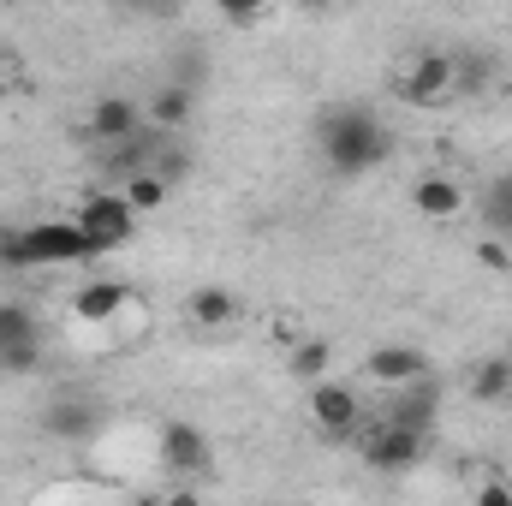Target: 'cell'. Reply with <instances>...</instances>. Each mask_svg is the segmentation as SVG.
Segmentation results:
<instances>
[{
  "label": "cell",
  "instance_id": "1",
  "mask_svg": "<svg viewBox=\"0 0 512 506\" xmlns=\"http://www.w3.org/2000/svg\"><path fill=\"white\" fill-rule=\"evenodd\" d=\"M316 155H322L328 173L364 179L370 167L387 161V126L364 108V102H334V108H322V120H316Z\"/></svg>",
  "mask_w": 512,
  "mask_h": 506
},
{
  "label": "cell",
  "instance_id": "2",
  "mask_svg": "<svg viewBox=\"0 0 512 506\" xmlns=\"http://www.w3.org/2000/svg\"><path fill=\"white\" fill-rule=\"evenodd\" d=\"M84 256H96V245L78 233V221H36V227L0 239L6 268H48V262H84Z\"/></svg>",
  "mask_w": 512,
  "mask_h": 506
},
{
  "label": "cell",
  "instance_id": "3",
  "mask_svg": "<svg viewBox=\"0 0 512 506\" xmlns=\"http://www.w3.org/2000/svg\"><path fill=\"white\" fill-rule=\"evenodd\" d=\"M78 233L96 245V256L102 251H120V245H131L137 239V215H131V203L120 197V191H90L84 203H78Z\"/></svg>",
  "mask_w": 512,
  "mask_h": 506
},
{
  "label": "cell",
  "instance_id": "4",
  "mask_svg": "<svg viewBox=\"0 0 512 506\" xmlns=\"http://www.w3.org/2000/svg\"><path fill=\"white\" fill-rule=\"evenodd\" d=\"M453 78H459L453 48H423V54L405 66L399 96H405L411 108H441V102H453Z\"/></svg>",
  "mask_w": 512,
  "mask_h": 506
},
{
  "label": "cell",
  "instance_id": "5",
  "mask_svg": "<svg viewBox=\"0 0 512 506\" xmlns=\"http://www.w3.org/2000/svg\"><path fill=\"white\" fill-rule=\"evenodd\" d=\"M358 447H364V465L382 471V477H399L423 459L429 435H411V429H393V423H376V429H358Z\"/></svg>",
  "mask_w": 512,
  "mask_h": 506
},
{
  "label": "cell",
  "instance_id": "6",
  "mask_svg": "<svg viewBox=\"0 0 512 506\" xmlns=\"http://www.w3.org/2000/svg\"><path fill=\"white\" fill-rule=\"evenodd\" d=\"M310 423H316L322 435H358L364 405H358V393H352L346 381H316V387H310Z\"/></svg>",
  "mask_w": 512,
  "mask_h": 506
},
{
  "label": "cell",
  "instance_id": "7",
  "mask_svg": "<svg viewBox=\"0 0 512 506\" xmlns=\"http://www.w3.org/2000/svg\"><path fill=\"white\" fill-rule=\"evenodd\" d=\"M161 459H167L173 477H203V471L215 465L209 435H203L197 423H161Z\"/></svg>",
  "mask_w": 512,
  "mask_h": 506
},
{
  "label": "cell",
  "instance_id": "8",
  "mask_svg": "<svg viewBox=\"0 0 512 506\" xmlns=\"http://www.w3.org/2000/svg\"><path fill=\"white\" fill-rule=\"evenodd\" d=\"M42 429L60 435V441H90L102 429V405L84 399V393H54L48 411H42Z\"/></svg>",
  "mask_w": 512,
  "mask_h": 506
},
{
  "label": "cell",
  "instance_id": "9",
  "mask_svg": "<svg viewBox=\"0 0 512 506\" xmlns=\"http://www.w3.org/2000/svg\"><path fill=\"white\" fill-rule=\"evenodd\" d=\"M90 137H96V149H114V143L143 137V108H137L131 96H96V108H90Z\"/></svg>",
  "mask_w": 512,
  "mask_h": 506
},
{
  "label": "cell",
  "instance_id": "10",
  "mask_svg": "<svg viewBox=\"0 0 512 506\" xmlns=\"http://www.w3.org/2000/svg\"><path fill=\"white\" fill-rule=\"evenodd\" d=\"M435 417H441V387H435V381H411V387H399V393H393V405H387L382 423L411 429V435H429V429H435Z\"/></svg>",
  "mask_w": 512,
  "mask_h": 506
},
{
  "label": "cell",
  "instance_id": "11",
  "mask_svg": "<svg viewBox=\"0 0 512 506\" xmlns=\"http://www.w3.org/2000/svg\"><path fill=\"white\" fill-rule=\"evenodd\" d=\"M364 376L399 393V387H411V381H429V358H423L417 346H399V340H393V346H376V352L364 358Z\"/></svg>",
  "mask_w": 512,
  "mask_h": 506
},
{
  "label": "cell",
  "instance_id": "12",
  "mask_svg": "<svg viewBox=\"0 0 512 506\" xmlns=\"http://www.w3.org/2000/svg\"><path fill=\"white\" fill-rule=\"evenodd\" d=\"M411 203H417V215H429V221H453V215L465 209V185H459L453 173H423V179L411 185Z\"/></svg>",
  "mask_w": 512,
  "mask_h": 506
},
{
  "label": "cell",
  "instance_id": "13",
  "mask_svg": "<svg viewBox=\"0 0 512 506\" xmlns=\"http://www.w3.org/2000/svg\"><path fill=\"white\" fill-rule=\"evenodd\" d=\"M126 298H131L126 280H84V286H78V298H72V316L96 328V322H114V316L126 310Z\"/></svg>",
  "mask_w": 512,
  "mask_h": 506
},
{
  "label": "cell",
  "instance_id": "14",
  "mask_svg": "<svg viewBox=\"0 0 512 506\" xmlns=\"http://www.w3.org/2000/svg\"><path fill=\"white\" fill-rule=\"evenodd\" d=\"M185 316H191L203 334H221V328L239 322V298H233V286H197L191 304H185Z\"/></svg>",
  "mask_w": 512,
  "mask_h": 506
},
{
  "label": "cell",
  "instance_id": "15",
  "mask_svg": "<svg viewBox=\"0 0 512 506\" xmlns=\"http://www.w3.org/2000/svg\"><path fill=\"white\" fill-rule=\"evenodd\" d=\"M191 114H197V90H179V84L155 90V102H149V120H155L161 137H167V131H179V126H191Z\"/></svg>",
  "mask_w": 512,
  "mask_h": 506
},
{
  "label": "cell",
  "instance_id": "16",
  "mask_svg": "<svg viewBox=\"0 0 512 506\" xmlns=\"http://www.w3.org/2000/svg\"><path fill=\"white\" fill-rule=\"evenodd\" d=\"M483 239L512 245V173H501V179L483 191Z\"/></svg>",
  "mask_w": 512,
  "mask_h": 506
},
{
  "label": "cell",
  "instance_id": "17",
  "mask_svg": "<svg viewBox=\"0 0 512 506\" xmlns=\"http://www.w3.org/2000/svg\"><path fill=\"white\" fill-rule=\"evenodd\" d=\"M30 340H42V322H36V310H30V304H18V298H0V352H12V346H30Z\"/></svg>",
  "mask_w": 512,
  "mask_h": 506
},
{
  "label": "cell",
  "instance_id": "18",
  "mask_svg": "<svg viewBox=\"0 0 512 506\" xmlns=\"http://www.w3.org/2000/svg\"><path fill=\"white\" fill-rule=\"evenodd\" d=\"M512 393V358H483L477 370H471V399H507Z\"/></svg>",
  "mask_w": 512,
  "mask_h": 506
},
{
  "label": "cell",
  "instance_id": "19",
  "mask_svg": "<svg viewBox=\"0 0 512 506\" xmlns=\"http://www.w3.org/2000/svg\"><path fill=\"white\" fill-rule=\"evenodd\" d=\"M120 197L131 203V215H149V209H161V203L173 197V185H167L161 173H137V179H126V185H120Z\"/></svg>",
  "mask_w": 512,
  "mask_h": 506
},
{
  "label": "cell",
  "instance_id": "20",
  "mask_svg": "<svg viewBox=\"0 0 512 506\" xmlns=\"http://www.w3.org/2000/svg\"><path fill=\"white\" fill-rule=\"evenodd\" d=\"M328 364H334V346L328 340H298L292 346V376L298 381H310V387L328 381Z\"/></svg>",
  "mask_w": 512,
  "mask_h": 506
},
{
  "label": "cell",
  "instance_id": "21",
  "mask_svg": "<svg viewBox=\"0 0 512 506\" xmlns=\"http://www.w3.org/2000/svg\"><path fill=\"white\" fill-rule=\"evenodd\" d=\"M0 370H6V376H30V370H42V340H30V346H12V352H0Z\"/></svg>",
  "mask_w": 512,
  "mask_h": 506
},
{
  "label": "cell",
  "instance_id": "22",
  "mask_svg": "<svg viewBox=\"0 0 512 506\" xmlns=\"http://www.w3.org/2000/svg\"><path fill=\"white\" fill-rule=\"evenodd\" d=\"M477 262H483V268H495V274H507V268H512V251L501 245V239H483V245H477Z\"/></svg>",
  "mask_w": 512,
  "mask_h": 506
},
{
  "label": "cell",
  "instance_id": "23",
  "mask_svg": "<svg viewBox=\"0 0 512 506\" xmlns=\"http://www.w3.org/2000/svg\"><path fill=\"white\" fill-rule=\"evenodd\" d=\"M471 506H512V489H507V483H483Z\"/></svg>",
  "mask_w": 512,
  "mask_h": 506
},
{
  "label": "cell",
  "instance_id": "24",
  "mask_svg": "<svg viewBox=\"0 0 512 506\" xmlns=\"http://www.w3.org/2000/svg\"><path fill=\"white\" fill-rule=\"evenodd\" d=\"M268 12L262 6H227V24H262Z\"/></svg>",
  "mask_w": 512,
  "mask_h": 506
},
{
  "label": "cell",
  "instance_id": "25",
  "mask_svg": "<svg viewBox=\"0 0 512 506\" xmlns=\"http://www.w3.org/2000/svg\"><path fill=\"white\" fill-rule=\"evenodd\" d=\"M167 506H203V495H191V489H173V495H167Z\"/></svg>",
  "mask_w": 512,
  "mask_h": 506
},
{
  "label": "cell",
  "instance_id": "26",
  "mask_svg": "<svg viewBox=\"0 0 512 506\" xmlns=\"http://www.w3.org/2000/svg\"><path fill=\"white\" fill-rule=\"evenodd\" d=\"M6 78H12V48L0 42V84H6Z\"/></svg>",
  "mask_w": 512,
  "mask_h": 506
},
{
  "label": "cell",
  "instance_id": "27",
  "mask_svg": "<svg viewBox=\"0 0 512 506\" xmlns=\"http://www.w3.org/2000/svg\"><path fill=\"white\" fill-rule=\"evenodd\" d=\"M507 358H512V352H507Z\"/></svg>",
  "mask_w": 512,
  "mask_h": 506
}]
</instances>
